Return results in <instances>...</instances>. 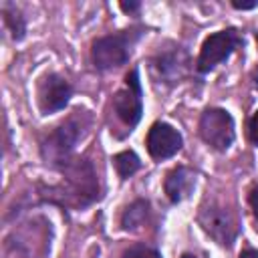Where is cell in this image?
I'll return each instance as SVG.
<instances>
[{
	"label": "cell",
	"mask_w": 258,
	"mask_h": 258,
	"mask_svg": "<svg viewBox=\"0 0 258 258\" xmlns=\"http://www.w3.org/2000/svg\"><path fill=\"white\" fill-rule=\"evenodd\" d=\"M139 2H121V10H125V12H135V10H139Z\"/></svg>",
	"instance_id": "d6986e66"
},
{
	"label": "cell",
	"mask_w": 258,
	"mask_h": 258,
	"mask_svg": "<svg viewBox=\"0 0 258 258\" xmlns=\"http://www.w3.org/2000/svg\"><path fill=\"white\" fill-rule=\"evenodd\" d=\"M232 6H234L236 10H250V8H256V6H258V2H256V0H250V2L234 0V2H232Z\"/></svg>",
	"instance_id": "ac0fdd59"
},
{
	"label": "cell",
	"mask_w": 258,
	"mask_h": 258,
	"mask_svg": "<svg viewBox=\"0 0 258 258\" xmlns=\"http://www.w3.org/2000/svg\"><path fill=\"white\" fill-rule=\"evenodd\" d=\"M163 189L171 204H179L187 200L196 189V171L185 165H177L169 169L163 181Z\"/></svg>",
	"instance_id": "8fae6325"
},
{
	"label": "cell",
	"mask_w": 258,
	"mask_h": 258,
	"mask_svg": "<svg viewBox=\"0 0 258 258\" xmlns=\"http://www.w3.org/2000/svg\"><path fill=\"white\" fill-rule=\"evenodd\" d=\"M242 44H244V38L236 28H224L220 32L210 34L200 48V56L196 62L198 73L206 75V73L214 71L218 64L228 60Z\"/></svg>",
	"instance_id": "5b68a950"
},
{
	"label": "cell",
	"mask_w": 258,
	"mask_h": 258,
	"mask_svg": "<svg viewBox=\"0 0 258 258\" xmlns=\"http://www.w3.org/2000/svg\"><path fill=\"white\" fill-rule=\"evenodd\" d=\"M248 204H250V210L254 214V218L258 220V185H252L250 191H248Z\"/></svg>",
	"instance_id": "e0dca14e"
},
{
	"label": "cell",
	"mask_w": 258,
	"mask_h": 258,
	"mask_svg": "<svg viewBox=\"0 0 258 258\" xmlns=\"http://www.w3.org/2000/svg\"><path fill=\"white\" fill-rule=\"evenodd\" d=\"M240 258H258V250H254V248L246 246V248L240 252Z\"/></svg>",
	"instance_id": "ffe728a7"
},
{
	"label": "cell",
	"mask_w": 258,
	"mask_h": 258,
	"mask_svg": "<svg viewBox=\"0 0 258 258\" xmlns=\"http://www.w3.org/2000/svg\"><path fill=\"white\" fill-rule=\"evenodd\" d=\"M189 71V56L181 46H169L157 50L149 60V73L155 83L173 87L183 81Z\"/></svg>",
	"instance_id": "52a82bcc"
},
{
	"label": "cell",
	"mask_w": 258,
	"mask_h": 258,
	"mask_svg": "<svg viewBox=\"0 0 258 258\" xmlns=\"http://www.w3.org/2000/svg\"><path fill=\"white\" fill-rule=\"evenodd\" d=\"M149 216V204L145 200H135L133 204H129L121 216V228L125 232H135L141 226H145Z\"/></svg>",
	"instance_id": "7c38bea8"
},
{
	"label": "cell",
	"mask_w": 258,
	"mask_h": 258,
	"mask_svg": "<svg viewBox=\"0 0 258 258\" xmlns=\"http://www.w3.org/2000/svg\"><path fill=\"white\" fill-rule=\"evenodd\" d=\"M198 224L216 244H220L224 248H232L238 238V224H236L234 216L224 206H220L216 202L202 206V210L198 214Z\"/></svg>",
	"instance_id": "ba28073f"
},
{
	"label": "cell",
	"mask_w": 258,
	"mask_h": 258,
	"mask_svg": "<svg viewBox=\"0 0 258 258\" xmlns=\"http://www.w3.org/2000/svg\"><path fill=\"white\" fill-rule=\"evenodd\" d=\"M71 97H73V87L58 73H48L40 79L36 89V103L42 115H52L64 109Z\"/></svg>",
	"instance_id": "9c48e42d"
},
{
	"label": "cell",
	"mask_w": 258,
	"mask_h": 258,
	"mask_svg": "<svg viewBox=\"0 0 258 258\" xmlns=\"http://www.w3.org/2000/svg\"><path fill=\"white\" fill-rule=\"evenodd\" d=\"M113 165H115L119 177H121V179H127V177H131V175L141 167V159L137 157L135 151L127 149V151H121V153H117V155L113 157Z\"/></svg>",
	"instance_id": "5bb4252c"
},
{
	"label": "cell",
	"mask_w": 258,
	"mask_h": 258,
	"mask_svg": "<svg viewBox=\"0 0 258 258\" xmlns=\"http://www.w3.org/2000/svg\"><path fill=\"white\" fill-rule=\"evenodd\" d=\"M2 16H4V24H6V28L10 30L12 38H14V40H22L24 34H26V20H24V16L20 14V10H18L14 4L4 2V4H2Z\"/></svg>",
	"instance_id": "4fadbf2b"
},
{
	"label": "cell",
	"mask_w": 258,
	"mask_h": 258,
	"mask_svg": "<svg viewBox=\"0 0 258 258\" xmlns=\"http://www.w3.org/2000/svg\"><path fill=\"white\" fill-rule=\"evenodd\" d=\"M200 137L216 151H226L236 137L234 119L226 109L208 107L200 117Z\"/></svg>",
	"instance_id": "8992f818"
},
{
	"label": "cell",
	"mask_w": 258,
	"mask_h": 258,
	"mask_svg": "<svg viewBox=\"0 0 258 258\" xmlns=\"http://www.w3.org/2000/svg\"><path fill=\"white\" fill-rule=\"evenodd\" d=\"M145 145H147L149 155H151L155 161H161V159L173 157V155L181 149L183 139H181L179 131H177L175 127H171L169 123H165V121H155V123L149 127V131H147Z\"/></svg>",
	"instance_id": "30bf717a"
},
{
	"label": "cell",
	"mask_w": 258,
	"mask_h": 258,
	"mask_svg": "<svg viewBox=\"0 0 258 258\" xmlns=\"http://www.w3.org/2000/svg\"><path fill=\"white\" fill-rule=\"evenodd\" d=\"M181 258H198L196 254H189V252H185V254H181Z\"/></svg>",
	"instance_id": "44dd1931"
},
{
	"label": "cell",
	"mask_w": 258,
	"mask_h": 258,
	"mask_svg": "<svg viewBox=\"0 0 258 258\" xmlns=\"http://www.w3.org/2000/svg\"><path fill=\"white\" fill-rule=\"evenodd\" d=\"M248 137L254 145H258V109L254 111V115L248 121Z\"/></svg>",
	"instance_id": "2e32d148"
},
{
	"label": "cell",
	"mask_w": 258,
	"mask_h": 258,
	"mask_svg": "<svg viewBox=\"0 0 258 258\" xmlns=\"http://www.w3.org/2000/svg\"><path fill=\"white\" fill-rule=\"evenodd\" d=\"M145 30L139 26L119 30L115 34L101 36L91 46V60L97 71H111L123 67L131 58V50L135 42L141 38Z\"/></svg>",
	"instance_id": "3957f363"
},
{
	"label": "cell",
	"mask_w": 258,
	"mask_h": 258,
	"mask_svg": "<svg viewBox=\"0 0 258 258\" xmlns=\"http://www.w3.org/2000/svg\"><path fill=\"white\" fill-rule=\"evenodd\" d=\"M89 123L91 117L87 111L77 109L67 121H62L58 127H54L42 141H40V155L42 161L52 167V169H60L64 167L69 161H73V151L77 147V143L87 135L89 131Z\"/></svg>",
	"instance_id": "7a4b0ae2"
},
{
	"label": "cell",
	"mask_w": 258,
	"mask_h": 258,
	"mask_svg": "<svg viewBox=\"0 0 258 258\" xmlns=\"http://www.w3.org/2000/svg\"><path fill=\"white\" fill-rule=\"evenodd\" d=\"M113 113L121 125L131 133L143 115V91L139 81V71L131 69L125 75L123 87L113 95Z\"/></svg>",
	"instance_id": "277c9868"
},
{
	"label": "cell",
	"mask_w": 258,
	"mask_h": 258,
	"mask_svg": "<svg viewBox=\"0 0 258 258\" xmlns=\"http://www.w3.org/2000/svg\"><path fill=\"white\" fill-rule=\"evenodd\" d=\"M58 171H62L64 175L58 185H40L42 202L58 204L60 208L69 210H85L101 198L99 177L89 159L77 157Z\"/></svg>",
	"instance_id": "6da1fadb"
},
{
	"label": "cell",
	"mask_w": 258,
	"mask_h": 258,
	"mask_svg": "<svg viewBox=\"0 0 258 258\" xmlns=\"http://www.w3.org/2000/svg\"><path fill=\"white\" fill-rule=\"evenodd\" d=\"M121 258H161V254L153 248V246H147V244H133L129 246Z\"/></svg>",
	"instance_id": "9a60e30c"
}]
</instances>
